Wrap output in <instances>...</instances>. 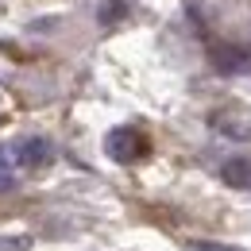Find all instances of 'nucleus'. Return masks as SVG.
<instances>
[{
  "instance_id": "nucleus-1",
  "label": "nucleus",
  "mask_w": 251,
  "mask_h": 251,
  "mask_svg": "<svg viewBox=\"0 0 251 251\" xmlns=\"http://www.w3.org/2000/svg\"><path fill=\"white\" fill-rule=\"evenodd\" d=\"M4 158H8L16 170L35 174V170H47V166H54L58 151H54V143H50V139H43V135H27V139H16V143L4 151Z\"/></svg>"
},
{
  "instance_id": "nucleus-2",
  "label": "nucleus",
  "mask_w": 251,
  "mask_h": 251,
  "mask_svg": "<svg viewBox=\"0 0 251 251\" xmlns=\"http://www.w3.org/2000/svg\"><path fill=\"white\" fill-rule=\"evenodd\" d=\"M104 155L116 158V162H135V158L147 155V135L139 127H112L104 135Z\"/></svg>"
},
{
  "instance_id": "nucleus-3",
  "label": "nucleus",
  "mask_w": 251,
  "mask_h": 251,
  "mask_svg": "<svg viewBox=\"0 0 251 251\" xmlns=\"http://www.w3.org/2000/svg\"><path fill=\"white\" fill-rule=\"evenodd\" d=\"M220 178L236 189H251V158H228L220 166Z\"/></svg>"
},
{
  "instance_id": "nucleus-4",
  "label": "nucleus",
  "mask_w": 251,
  "mask_h": 251,
  "mask_svg": "<svg viewBox=\"0 0 251 251\" xmlns=\"http://www.w3.org/2000/svg\"><path fill=\"white\" fill-rule=\"evenodd\" d=\"M31 236H0V251H31Z\"/></svg>"
},
{
  "instance_id": "nucleus-5",
  "label": "nucleus",
  "mask_w": 251,
  "mask_h": 251,
  "mask_svg": "<svg viewBox=\"0 0 251 251\" xmlns=\"http://www.w3.org/2000/svg\"><path fill=\"white\" fill-rule=\"evenodd\" d=\"M12 186H16V166L0 155V193H4V189H12Z\"/></svg>"
},
{
  "instance_id": "nucleus-6",
  "label": "nucleus",
  "mask_w": 251,
  "mask_h": 251,
  "mask_svg": "<svg viewBox=\"0 0 251 251\" xmlns=\"http://www.w3.org/2000/svg\"><path fill=\"white\" fill-rule=\"evenodd\" d=\"M193 251H244V248H224V244H189Z\"/></svg>"
}]
</instances>
